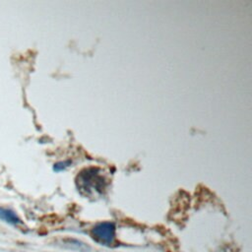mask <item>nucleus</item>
Wrapping results in <instances>:
<instances>
[{"label": "nucleus", "mask_w": 252, "mask_h": 252, "mask_svg": "<svg viewBox=\"0 0 252 252\" xmlns=\"http://www.w3.org/2000/svg\"><path fill=\"white\" fill-rule=\"evenodd\" d=\"M78 190L86 196L101 193L104 189V178L96 167H89L82 170L76 179Z\"/></svg>", "instance_id": "1"}, {"label": "nucleus", "mask_w": 252, "mask_h": 252, "mask_svg": "<svg viewBox=\"0 0 252 252\" xmlns=\"http://www.w3.org/2000/svg\"><path fill=\"white\" fill-rule=\"evenodd\" d=\"M116 227L112 221H101L96 223L91 229L92 238L104 246H110L115 240Z\"/></svg>", "instance_id": "2"}, {"label": "nucleus", "mask_w": 252, "mask_h": 252, "mask_svg": "<svg viewBox=\"0 0 252 252\" xmlns=\"http://www.w3.org/2000/svg\"><path fill=\"white\" fill-rule=\"evenodd\" d=\"M0 220L10 224H19L22 222L21 219L13 210L3 207H0Z\"/></svg>", "instance_id": "3"}, {"label": "nucleus", "mask_w": 252, "mask_h": 252, "mask_svg": "<svg viewBox=\"0 0 252 252\" xmlns=\"http://www.w3.org/2000/svg\"><path fill=\"white\" fill-rule=\"evenodd\" d=\"M69 164H70V161H69V160L57 162V163L54 164V170H56V171H61V170H63V169H65L67 166H69Z\"/></svg>", "instance_id": "4"}]
</instances>
